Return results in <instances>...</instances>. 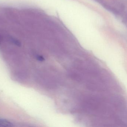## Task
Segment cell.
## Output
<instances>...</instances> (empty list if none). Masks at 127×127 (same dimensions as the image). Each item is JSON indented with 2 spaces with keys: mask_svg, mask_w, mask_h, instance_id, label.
<instances>
[{
  "mask_svg": "<svg viewBox=\"0 0 127 127\" xmlns=\"http://www.w3.org/2000/svg\"><path fill=\"white\" fill-rule=\"evenodd\" d=\"M37 59L41 61H43L44 60V58L41 56H38L37 57Z\"/></svg>",
  "mask_w": 127,
  "mask_h": 127,
  "instance_id": "obj_2",
  "label": "cell"
},
{
  "mask_svg": "<svg viewBox=\"0 0 127 127\" xmlns=\"http://www.w3.org/2000/svg\"><path fill=\"white\" fill-rule=\"evenodd\" d=\"M0 126H12V124L8 120L0 119Z\"/></svg>",
  "mask_w": 127,
  "mask_h": 127,
  "instance_id": "obj_1",
  "label": "cell"
}]
</instances>
